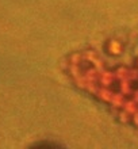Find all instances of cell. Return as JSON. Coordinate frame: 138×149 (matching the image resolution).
I'll use <instances>...</instances> for the list:
<instances>
[{
	"mask_svg": "<svg viewBox=\"0 0 138 149\" xmlns=\"http://www.w3.org/2000/svg\"><path fill=\"white\" fill-rule=\"evenodd\" d=\"M106 53L111 57H118V56L122 54L123 49H125V43L118 38H111L106 42Z\"/></svg>",
	"mask_w": 138,
	"mask_h": 149,
	"instance_id": "2",
	"label": "cell"
},
{
	"mask_svg": "<svg viewBox=\"0 0 138 149\" xmlns=\"http://www.w3.org/2000/svg\"><path fill=\"white\" fill-rule=\"evenodd\" d=\"M98 95L123 122L138 130V47L130 63L99 72Z\"/></svg>",
	"mask_w": 138,
	"mask_h": 149,
	"instance_id": "1",
	"label": "cell"
}]
</instances>
